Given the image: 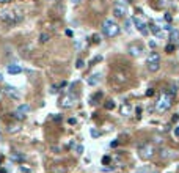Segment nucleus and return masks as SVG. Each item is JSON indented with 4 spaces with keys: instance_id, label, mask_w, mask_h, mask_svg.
I'll use <instances>...</instances> for the list:
<instances>
[{
    "instance_id": "obj_1",
    "label": "nucleus",
    "mask_w": 179,
    "mask_h": 173,
    "mask_svg": "<svg viewBox=\"0 0 179 173\" xmlns=\"http://www.w3.org/2000/svg\"><path fill=\"white\" fill-rule=\"evenodd\" d=\"M24 19V14L19 11H0V21L8 25H16Z\"/></svg>"
},
{
    "instance_id": "obj_2",
    "label": "nucleus",
    "mask_w": 179,
    "mask_h": 173,
    "mask_svg": "<svg viewBox=\"0 0 179 173\" xmlns=\"http://www.w3.org/2000/svg\"><path fill=\"white\" fill-rule=\"evenodd\" d=\"M102 32H104L105 36L113 38V36H116L118 33L121 32V28H119V25L113 21V19H105L104 24H102Z\"/></svg>"
},
{
    "instance_id": "obj_3",
    "label": "nucleus",
    "mask_w": 179,
    "mask_h": 173,
    "mask_svg": "<svg viewBox=\"0 0 179 173\" xmlns=\"http://www.w3.org/2000/svg\"><path fill=\"white\" fill-rule=\"evenodd\" d=\"M146 65H148V69L151 72L159 71V68H160V55H159L157 52H149Z\"/></svg>"
},
{
    "instance_id": "obj_4",
    "label": "nucleus",
    "mask_w": 179,
    "mask_h": 173,
    "mask_svg": "<svg viewBox=\"0 0 179 173\" xmlns=\"http://www.w3.org/2000/svg\"><path fill=\"white\" fill-rule=\"evenodd\" d=\"M171 105V99L170 96L167 95V93H164V95L160 96V99L157 101V104H155V109H157L159 112H165L168 110V107Z\"/></svg>"
},
{
    "instance_id": "obj_5",
    "label": "nucleus",
    "mask_w": 179,
    "mask_h": 173,
    "mask_svg": "<svg viewBox=\"0 0 179 173\" xmlns=\"http://www.w3.org/2000/svg\"><path fill=\"white\" fill-rule=\"evenodd\" d=\"M75 101H77V96H74V95H65L61 98V101H60V105H61L63 109H69V107H72V105L75 104Z\"/></svg>"
},
{
    "instance_id": "obj_6",
    "label": "nucleus",
    "mask_w": 179,
    "mask_h": 173,
    "mask_svg": "<svg viewBox=\"0 0 179 173\" xmlns=\"http://www.w3.org/2000/svg\"><path fill=\"white\" fill-rule=\"evenodd\" d=\"M138 151H140V156L143 159H149V157H152V154H154V146L149 145V143H145V145L140 146Z\"/></svg>"
},
{
    "instance_id": "obj_7",
    "label": "nucleus",
    "mask_w": 179,
    "mask_h": 173,
    "mask_svg": "<svg viewBox=\"0 0 179 173\" xmlns=\"http://www.w3.org/2000/svg\"><path fill=\"white\" fill-rule=\"evenodd\" d=\"M132 22H134V25L135 27H137V30L140 33H143V35H148V25L145 24L143 21H141V19H138V18H132Z\"/></svg>"
},
{
    "instance_id": "obj_8",
    "label": "nucleus",
    "mask_w": 179,
    "mask_h": 173,
    "mask_svg": "<svg viewBox=\"0 0 179 173\" xmlns=\"http://www.w3.org/2000/svg\"><path fill=\"white\" fill-rule=\"evenodd\" d=\"M28 110H30V105L28 104H21L17 107V110H16V114H14L16 118H17V120H24L25 115L28 114Z\"/></svg>"
},
{
    "instance_id": "obj_9",
    "label": "nucleus",
    "mask_w": 179,
    "mask_h": 173,
    "mask_svg": "<svg viewBox=\"0 0 179 173\" xmlns=\"http://www.w3.org/2000/svg\"><path fill=\"white\" fill-rule=\"evenodd\" d=\"M113 14L116 16V18H124L126 14V6L122 5V3H116L113 8Z\"/></svg>"
},
{
    "instance_id": "obj_10",
    "label": "nucleus",
    "mask_w": 179,
    "mask_h": 173,
    "mask_svg": "<svg viewBox=\"0 0 179 173\" xmlns=\"http://www.w3.org/2000/svg\"><path fill=\"white\" fill-rule=\"evenodd\" d=\"M5 93L9 96V98H13V99H19V98H21L19 91L14 88V86H5Z\"/></svg>"
},
{
    "instance_id": "obj_11",
    "label": "nucleus",
    "mask_w": 179,
    "mask_h": 173,
    "mask_svg": "<svg viewBox=\"0 0 179 173\" xmlns=\"http://www.w3.org/2000/svg\"><path fill=\"white\" fill-rule=\"evenodd\" d=\"M6 71H8V74H21L22 68L19 65H8L6 66Z\"/></svg>"
},
{
    "instance_id": "obj_12",
    "label": "nucleus",
    "mask_w": 179,
    "mask_h": 173,
    "mask_svg": "<svg viewBox=\"0 0 179 173\" xmlns=\"http://www.w3.org/2000/svg\"><path fill=\"white\" fill-rule=\"evenodd\" d=\"M87 82H88V85H91V86L98 85L99 82H101V74H93V76H90Z\"/></svg>"
},
{
    "instance_id": "obj_13",
    "label": "nucleus",
    "mask_w": 179,
    "mask_h": 173,
    "mask_svg": "<svg viewBox=\"0 0 179 173\" xmlns=\"http://www.w3.org/2000/svg\"><path fill=\"white\" fill-rule=\"evenodd\" d=\"M129 52H131L134 57H138V55H141V52H143V49L140 47V46H137V44H132L131 47H129Z\"/></svg>"
},
{
    "instance_id": "obj_14",
    "label": "nucleus",
    "mask_w": 179,
    "mask_h": 173,
    "mask_svg": "<svg viewBox=\"0 0 179 173\" xmlns=\"http://www.w3.org/2000/svg\"><path fill=\"white\" fill-rule=\"evenodd\" d=\"M151 27V32L154 33L157 38H164V32H162V28L159 27V25H149Z\"/></svg>"
},
{
    "instance_id": "obj_15",
    "label": "nucleus",
    "mask_w": 179,
    "mask_h": 173,
    "mask_svg": "<svg viewBox=\"0 0 179 173\" xmlns=\"http://www.w3.org/2000/svg\"><path fill=\"white\" fill-rule=\"evenodd\" d=\"M178 39H179V32L173 28V30L170 32V41H171V43H176Z\"/></svg>"
},
{
    "instance_id": "obj_16",
    "label": "nucleus",
    "mask_w": 179,
    "mask_h": 173,
    "mask_svg": "<svg viewBox=\"0 0 179 173\" xmlns=\"http://www.w3.org/2000/svg\"><path fill=\"white\" fill-rule=\"evenodd\" d=\"M131 105L129 104H122L121 105V115H131Z\"/></svg>"
},
{
    "instance_id": "obj_17",
    "label": "nucleus",
    "mask_w": 179,
    "mask_h": 173,
    "mask_svg": "<svg viewBox=\"0 0 179 173\" xmlns=\"http://www.w3.org/2000/svg\"><path fill=\"white\" fill-rule=\"evenodd\" d=\"M101 99H102V93H96V95L91 98V104H98Z\"/></svg>"
},
{
    "instance_id": "obj_18",
    "label": "nucleus",
    "mask_w": 179,
    "mask_h": 173,
    "mask_svg": "<svg viewBox=\"0 0 179 173\" xmlns=\"http://www.w3.org/2000/svg\"><path fill=\"white\" fill-rule=\"evenodd\" d=\"M49 39H50V36H49L47 33H41V35H39V41L41 43H47Z\"/></svg>"
},
{
    "instance_id": "obj_19",
    "label": "nucleus",
    "mask_w": 179,
    "mask_h": 173,
    "mask_svg": "<svg viewBox=\"0 0 179 173\" xmlns=\"http://www.w3.org/2000/svg\"><path fill=\"white\" fill-rule=\"evenodd\" d=\"M124 28H126V32H127V33H131V32H132V24H131V21H129V19H126V22H124Z\"/></svg>"
},
{
    "instance_id": "obj_20",
    "label": "nucleus",
    "mask_w": 179,
    "mask_h": 173,
    "mask_svg": "<svg viewBox=\"0 0 179 173\" xmlns=\"http://www.w3.org/2000/svg\"><path fill=\"white\" fill-rule=\"evenodd\" d=\"M105 109H107V110L115 109V102H113V101H107V102H105Z\"/></svg>"
},
{
    "instance_id": "obj_21",
    "label": "nucleus",
    "mask_w": 179,
    "mask_h": 173,
    "mask_svg": "<svg viewBox=\"0 0 179 173\" xmlns=\"http://www.w3.org/2000/svg\"><path fill=\"white\" fill-rule=\"evenodd\" d=\"M19 129H21V126H19V124H13V126H9V128H8V131L9 132H17Z\"/></svg>"
},
{
    "instance_id": "obj_22",
    "label": "nucleus",
    "mask_w": 179,
    "mask_h": 173,
    "mask_svg": "<svg viewBox=\"0 0 179 173\" xmlns=\"http://www.w3.org/2000/svg\"><path fill=\"white\" fill-rule=\"evenodd\" d=\"M165 51H167V52H173V51H174L173 43H171V44H167V46H165Z\"/></svg>"
},
{
    "instance_id": "obj_23",
    "label": "nucleus",
    "mask_w": 179,
    "mask_h": 173,
    "mask_svg": "<svg viewBox=\"0 0 179 173\" xmlns=\"http://www.w3.org/2000/svg\"><path fill=\"white\" fill-rule=\"evenodd\" d=\"M75 66H77L79 69H82L85 66V61H83V60H77V65H75Z\"/></svg>"
},
{
    "instance_id": "obj_24",
    "label": "nucleus",
    "mask_w": 179,
    "mask_h": 173,
    "mask_svg": "<svg viewBox=\"0 0 179 173\" xmlns=\"http://www.w3.org/2000/svg\"><path fill=\"white\" fill-rule=\"evenodd\" d=\"M57 88H60V85H52V86H50V93H52V95H55V93L58 91Z\"/></svg>"
},
{
    "instance_id": "obj_25",
    "label": "nucleus",
    "mask_w": 179,
    "mask_h": 173,
    "mask_svg": "<svg viewBox=\"0 0 179 173\" xmlns=\"http://www.w3.org/2000/svg\"><path fill=\"white\" fill-rule=\"evenodd\" d=\"M91 135L93 137H99V132L96 131V129H91Z\"/></svg>"
},
{
    "instance_id": "obj_26",
    "label": "nucleus",
    "mask_w": 179,
    "mask_h": 173,
    "mask_svg": "<svg viewBox=\"0 0 179 173\" xmlns=\"http://www.w3.org/2000/svg\"><path fill=\"white\" fill-rule=\"evenodd\" d=\"M167 2H168V0H159V5H160V6H165V5H167Z\"/></svg>"
},
{
    "instance_id": "obj_27",
    "label": "nucleus",
    "mask_w": 179,
    "mask_h": 173,
    "mask_svg": "<svg viewBox=\"0 0 179 173\" xmlns=\"http://www.w3.org/2000/svg\"><path fill=\"white\" fill-rule=\"evenodd\" d=\"M68 121H69V124H75V123H77V120H75V118H69Z\"/></svg>"
},
{
    "instance_id": "obj_28",
    "label": "nucleus",
    "mask_w": 179,
    "mask_h": 173,
    "mask_svg": "<svg viewBox=\"0 0 179 173\" xmlns=\"http://www.w3.org/2000/svg\"><path fill=\"white\" fill-rule=\"evenodd\" d=\"M149 47L154 49V47H155V41H152V39H151V41H149Z\"/></svg>"
},
{
    "instance_id": "obj_29",
    "label": "nucleus",
    "mask_w": 179,
    "mask_h": 173,
    "mask_svg": "<svg viewBox=\"0 0 179 173\" xmlns=\"http://www.w3.org/2000/svg\"><path fill=\"white\" fill-rule=\"evenodd\" d=\"M165 30H167V32H171V30H173V27H171V25L168 24V25H165Z\"/></svg>"
},
{
    "instance_id": "obj_30",
    "label": "nucleus",
    "mask_w": 179,
    "mask_h": 173,
    "mask_svg": "<svg viewBox=\"0 0 179 173\" xmlns=\"http://www.w3.org/2000/svg\"><path fill=\"white\" fill-rule=\"evenodd\" d=\"M82 151H83V146H80V145H79V146H77V153H79V154H80Z\"/></svg>"
},
{
    "instance_id": "obj_31",
    "label": "nucleus",
    "mask_w": 179,
    "mask_h": 173,
    "mask_svg": "<svg viewBox=\"0 0 179 173\" xmlns=\"http://www.w3.org/2000/svg\"><path fill=\"white\" fill-rule=\"evenodd\" d=\"M165 21L170 22V21H171V16H170V14H165Z\"/></svg>"
},
{
    "instance_id": "obj_32",
    "label": "nucleus",
    "mask_w": 179,
    "mask_h": 173,
    "mask_svg": "<svg viewBox=\"0 0 179 173\" xmlns=\"http://www.w3.org/2000/svg\"><path fill=\"white\" fill-rule=\"evenodd\" d=\"M152 93H154V91H152V88H149L148 91H146V95H148V96H152Z\"/></svg>"
},
{
    "instance_id": "obj_33",
    "label": "nucleus",
    "mask_w": 179,
    "mask_h": 173,
    "mask_svg": "<svg viewBox=\"0 0 179 173\" xmlns=\"http://www.w3.org/2000/svg\"><path fill=\"white\" fill-rule=\"evenodd\" d=\"M174 135H176V137H179V126H178L176 129H174Z\"/></svg>"
},
{
    "instance_id": "obj_34",
    "label": "nucleus",
    "mask_w": 179,
    "mask_h": 173,
    "mask_svg": "<svg viewBox=\"0 0 179 173\" xmlns=\"http://www.w3.org/2000/svg\"><path fill=\"white\" fill-rule=\"evenodd\" d=\"M82 0H72V3H80Z\"/></svg>"
},
{
    "instance_id": "obj_35",
    "label": "nucleus",
    "mask_w": 179,
    "mask_h": 173,
    "mask_svg": "<svg viewBox=\"0 0 179 173\" xmlns=\"http://www.w3.org/2000/svg\"><path fill=\"white\" fill-rule=\"evenodd\" d=\"M2 79H3V76H2V74H0V82H2Z\"/></svg>"
},
{
    "instance_id": "obj_36",
    "label": "nucleus",
    "mask_w": 179,
    "mask_h": 173,
    "mask_svg": "<svg viewBox=\"0 0 179 173\" xmlns=\"http://www.w3.org/2000/svg\"><path fill=\"white\" fill-rule=\"evenodd\" d=\"M0 140H2V132H0Z\"/></svg>"
},
{
    "instance_id": "obj_37",
    "label": "nucleus",
    "mask_w": 179,
    "mask_h": 173,
    "mask_svg": "<svg viewBox=\"0 0 179 173\" xmlns=\"http://www.w3.org/2000/svg\"><path fill=\"white\" fill-rule=\"evenodd\" d=\"M122 2H124V3H126V2H127V0H122Z\"/></svg>"
}]
</instances>
